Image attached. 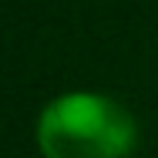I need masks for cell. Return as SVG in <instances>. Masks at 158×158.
Segmentation results:
<instances>
[{
    "label": "cell",
    "mask_w": 158,
    "mask_h": 158,
    "mask_svg": "<svg viewBox=\"0 0 158 158\" xmlns=\"http://www.w3.org/2000/svg\"><path fill=\"white\" fill-rule=\"evenodd\" d=\"M138 141L135 118L108 94L71 91L37 118L44 158H125Z\"/></svg>",
    "instance_id": "cell-1"
}]
</instances>
